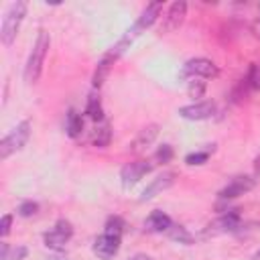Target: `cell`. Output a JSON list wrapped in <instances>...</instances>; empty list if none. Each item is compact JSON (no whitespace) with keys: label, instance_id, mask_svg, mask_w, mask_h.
<instances>
[{"label":"cell","instance_id":"cell-13","mask_svg":"<svg viewBox=\"0 0 260 260\" xmlns=\"http://www.w3.org/2000/svg\"><path fill=\"white\" fill-rule=\"evenodd\" d=\"M156 136H158V124H148V126H144L140 132L136 134V138L128 144V150L134 152V154L144 152V150L154 142Z\"/></svg>","mask_w":260,"mask_h":260},{"label":"cell","instance_id":"cell-27","mask_svg":"<svg viewBox=\"0 0 260 260\" xmlns=\"http://www.w3.org/2000/svg\"><path fill=\"white\" fill-rule=\"evenodd\" d=\"M26 254H28V250H26V246H22V244H18L16 248H10V254H8V260H24V258H26Z\"/></svg>","mask_w":260,"mask_h":260},{"label":"cell","instance_id":"cell-19","mask_svg":"<svg viewBox=\"0 0 260 260\" xmlns=\"http://www.w3.org/2000/svg\"><path fill=\"white\" fill-rule=\"evenodd\" d=\"M86 114L96 120V122H102L104 120V110H102V102H100V98H98L96 94H92L88 98V106H86Z\"/></svg>","mask_w":260,"mask_h":260},{"label":"cell","instance_id":"cell-5","mask_svg":"<svg viewBox=\"0 0 260 260\" xmlns=\"http://www.w3.org/2000/svg\"><path fill=\"white\" fill-rule=\"evenodd\" d=\"M72 236H74V226H72V222H68V220H57V224H55L53 230L45 234V246L51 248V250L61 252L65 246H68V242L72 240Z\"/></svg>","mask_w":260,"mask_h":260},{"label":"cell","instance_id":"cell-12","mask_svg":"<svg viewBox=\"0 0 260 260\" xmlns=\"http://www.w3.org/2000/svg\"><path fill=\"white\" fill-rule=\"evenodd\" d=\"M173 183H175V173L167 171V173L158 175L156 179H152V181L146 185V189H144L142 195H140V202H150V200H154L156 195H160L162 191H167L169 187H173Z\"/></svg>","mask_w":260,"mask_h":260},{"label":"cell","instance_id":"cell-34","mask_svg":"<svg viewBox=\"0 0 260 260\" xmlns=\"http://www.w3.org/2000/svg\"><path fill=\"white\" fill-rule=\"evenodd\" d=\"M254 260H260V250H258V252L254 254Z\"/></svg>","mask_w":260,"mask_h":260},{"label":"cell","instance_id":"cell-3","mask_svg":"<svg viewBox=\"0 0 260 260\" xmlns=\"http://www.w3.org/2000/svg\"><path fill=\"white\" fill-rule=\"evenodd\" d=\"M28 136H30V122L28 120H22L20 124H16L10 132L0 140V158L6 160L12 152L20 150L26 142H28Z\"/></svg>","mask_w":260,"mask_h":260},{"label":"cell","instance_id":"cell-21","mask_svg":"<svg viewBox=\"0 0 260 260\" xmlns=\"http://www.w3.org/2000/svg\"><path fill=\"white\" fill-rule=\"evenodd\" d=\"M173 240H177L179 244H191L193 242V238H191V234L185 230L183 226H177V224H173L171 228H169V232H167Z\"/></svg>","mask_w":260,"mask_h":260},{"label":"cell","instance_id":"cell-31","mask_svg":"<svg viewBox=\"0 0 260 260\" xmlns=\"http://www.w3.org/2000/svg\"><path fill=\"white\" fill-rule=\"evenodd\" d=\"M254 171H256V177H260V154H258L256 160H254Z\"/></svg>","mask_w":260,"mask_h":260},{"label":"cell","instance_id":"cell-4","mask_svg":"<svg viewBox=\"0 0 260 260\" xmlns=\"http://www.w3.org/2000/svg\"><path fill=\"white\" fill-rule=\"evenodd\" d=\"M220 72L216 68V63L210 61V59H204V57H195V59H189L185 61V65L179 72V78L181 80H206V78H216Z\"/></svg>","mask_w":260,"mask_h":260},{"label":"cell","instance_id":"cell-18","mask_svg":"<svg viewBox=\"0 0 260 260\" xmlns=\"http://www.w3.org/2000/svg\"><path fill=\"white\" fill-rule=\"evenodd\" d=\"M65 128H68V134L72 138L82 136V132H84V120H82V116L76 110L68 112V124H65Z\"/></svg>","mask_w":260,"mask_h":260},{"label":"cell","instance_id":"cell-9","mask_svg":"<svg viewBox=\"0 0 260 260\" xmlns=\"http://www.w3.org/2000/svg\"><path fill=\"white\" fill-rule=\"evenodd\" d=\"M120 250V238L118 236H110V234H102L94 240V254L102 260H110L118 254Z\"/></svg>","mask_w":260,"mask_h":260},{"label":"cell","instance_id":"cell-29","mask_svg":"<svg viewBox=\"0 0 260 260\" xmlns=\"http://www.w3.org/2000/svg\"><path fill=\"white\" fill-rule=\"evenodd\" d=\"M8 254H10V246L6 242H2V252H0V260H8Z\"/></svg>","mask_w":260,"mask_h":260},{"label":"cell","instance_id":"cell-7","mask_svg":"<svg viewBox=\"0 0 260 260\" xmlns=\"http://www.w3.org/2000/svg\"><path fill=\"white\" fill-rule=\"evenodd\" d=\"M160 12H162V2H160V0H154V2L146 4V8L140 12V16H138V20L134 22V26L130 28L124 37L132 41L136 35H140V30H144V28H148V26L154 24V20L160 16Z\"/></svg>","mask_w":260,"mask_h":260},{"label":"cell","instance_id":"cell-8","mask_svg":"<svg viewBox=\"0 0 260 260\" xmlns=\"http://www.w3.org/2000/svg\"><path fill=\"white\" fill-rule=\"evenodd\" d=\"M185 16H187V2H183V0H177V2H173V4L167 8L165 16H162L160 32H173V30H177V28L183 24Z\"/></svg>","mask_w":260,"mask_h":260},{"label":"cell","instance_id":"cell-23","mask_svg":"<svg viewBox=\"0 0 260 260\" xmlns=\"http://www.w3.org/2000/svg\"><path fill=\"white\" fill-rule=\"evenodd\" d=\"M39 212V206L35 204V202H22L20 206H18V216L20 218H32Z\"/></svg>","mask_w":260,"mask_h":260},{"label":"cell","instance_id":"cell-33","mask_svg":"<svg viewBox=\"0 0 260 260\" xmlns=\"http://www.w3.org/2000/svg\"><path fill=\"white\" fill-rule=\"evenodd\" d=\"M47 260H68V258H65V256H59V254H53V256H49Z\"/></svg>","mask_w":260,"mask_h":260},{"label":"cell","instance_id":"cell-16","mask_svg":"<svg viewBox=\"0 0 260 260\" xmlns=\"http://www.w3.org/2000/svg\"><path fill=\"white\" fill-rule=\"evenodd\" d=\"M112 140V128H110V122L108 120H102L100 124H96L94 132H92V142L94 146L98 148H106Z\"/></svg>","mask_w":260,"mask_h":260},{"label":"cell","instance_id":"cell-14","mask_svg":"<svg viewBox=\"0 0 260 260\" xmlns=\"http://www.w3.org/2000/svg\"><path fill=\"white\" fill-rule=\"evenodd\" d=\"M173 226V220L165 214V212H152L146 220H144V230L146 232H154V234H160V232H169V228Z\"/></svg>","mask_w":260,"mask_h":260},{"label":"cell","instance_id":"cell-15","mask_svg":"<svg viewBox=\"0 0 260 260\" xmlns=\"http://www.w3.org/2000/svg\"><path fill=\"white\" fill-rule=\"evenodd\" d=\"M240 226V214L238 212H226L222 218H218L208 232H234Z\"/></svg>","mask_w":260,"mask_h":260},{"label":"cell","instance_id":"cell-20","mask_svg":"<svg viewBox=\"0 0 260 260\" xmlns=\"http://www.w3.org/2000/svg\"><path fill=\"white\" fill-rule=\"evenodd\" d=\"M124 228H126V222H124L120 216H112V218H108V222H106V234L122 238Z\"/></svg>","mask_w":260,"mask_h":260},{"label":"cell","instance_id":"cell-1","mask_svg":"<svg viewBox=\"0 0 260 260\" xmlns=\"http://www.w3.org/2000/svg\"><path fill=\"white\" fill-rule=\"evenodd\" d=\"M49 47H51L49 32L41 30L35 47H32V51L28 55V61L24 65V82L26 84H37L39 82V78L43 74V65H45V59H47V53H49Z\"/></svg>","mask_w":260,"mask_h":260},{"label":"cell","instance_id":"cell-6","mask_svg":"<svg viewBox=\"0 0 260 260\" xmlns=\"http://www.w3.org/2000/svg\"><path fill=\"white\" fill-rule=\"evenodd\" d=\"M152 171V162L144 160V158H138V160H132V162H126L120 171V179H122V185L128 189L136 185L144 175H148Z\"/></svg>","mask_w":260,"mask_h":260},{"label":"cell","instance_id":"cell-24","mask_svg":"<svg viewBox=\"0 0 260 260\" xmlns=\"http://www.w3.org/2000/svg\"><path fill=\"white\" fill-rule=\"evenodd\" d=\"M154 156H156L158 162H162V165H165V162H171V158H173V146H171V144L158 146V150H156Z\"/></svg>","mask_w":260,"mask_h":260},{"label":"cell","instance_id":"cell-11","mask_svg":"<svg viewBox=\"0 0 260 260\" xmlns=\"http://www.w3.org/2000/svg\"><path fill=\"white\" fill-rule=\"evenodd\" d=\"M214 114H216V102H212V100L179 108V116L185 118V120H208Z\"/></svg>","mask_w":260,"mask_h":260},{"label":"cell","instance_id":"cell-26","mask_svg":"<svg viewBox=\"0 0 260 260\" xmlns=\"http://www.w3.org/2000/svg\"><path fill=\"white\" fill-rule=\"evenodd\" d=\"M10 226H12V216L10 214L2 216V220H0V236L6 238L10 234Z\"/></svg>","mask_w":260,"mask_h":260},{"label":"cell","instance_id":"cell-22","mask_svg":"<svg viewBox=\"0 0 260 260\" xmlns=\"http://www.w3.org/2000/svg\"><path fill=\"white\" fill-rule=\"evenodd\" d=\"M206 90H208V84L204 80H200V78H195V80L189 82L187 94H189V98H204Z\"/></svg>","mask_w":260,"mask_h":260},{"label":"cell","instance_id":"cell-30","mask_svg":"<svg viewBox=\"0 0 260 260\" xmlns=\"http://www.w3.org/2000/svg\"><path fill=\"white\" fill-rule=\"evenodd\" d=\"M128 260H152V258H150L148 254H142V252H140V254H134V256H130Z\"/></svg>","mask_w":260,"mask_h":260},{"label":"cell","instance_id":"cell-25","mask_svg":"<svg viewBox=\"0 0 260 260\" xmlns=\"http://www.w3.org/2000/svg\"><path fill=\"white\" fill-rule=\"evenodd\" d=\"M208 158H210V152H208V150H206V152H191V154L185 156V162H187V165H204Z\"/></svg>","mask_w":260,"mask_h":260},{"label":"cell","instance_id":"cell-28","mask_svg":"<svg viewBox=\"0 0 260 260\" xmlns=\"http://www.w3.org/2000/svg\"><path fill=\"white\" fill-rule=\"evenodd\" d=\"M248 82L254 86V88H258L260 90V72H258V68H252V72H250V78H248Z\"/></svg>","mask_w":260,"mask_h":260},{"label":"cell","instance_id":"cell-10","mask_svg":"<svg viewBox=\"0 0 260 260\" xmlns=\"http://www.w3.org/2000/svg\"><path fill=\"white\" fill-rule=\"evenodd\" d=\"M250 189H254V179L248 175H238L234 177L230 183H228L222 191H220V200H234L240 198V195L248 193Z\"/></svg>","mask_w":260,"mask_h":260},{"label":"cell","instance_id":"cell-2","mask_svg":"<svg viewBox=\"0 0 260 260\" xmlns=\"http://www.w3.org/2000/svg\"><path fill=\"white\" fill-rule=\"evenodd\" d=\"M26 8H28V4L24 0H16V2H12L10 8L6 10L4 18H2V26H0V41H2V45L10 47L12 41L16 39L18 28L26 16Z\"/></svg>","mask_w":260,"mask_h":260},{"label":"cell","instance_id":"cell-32","mask_svg":"<svg viewBox=\"0 0 260 260\" xmlns=\"http://www.w3.org/2000/svg\"><path fill=\"white\" fill-rule=\"evenodd\" d=\"M254 35H256V37H260V18L254 22Z\"/></svg>","mask_w":260,"mask_h":260},{"label":"cell","instance_id":"cell-17","mask_svg":"<svg viewBox=\"0 0 260 260\" xmlns=\"http://www.w3.org/2000/svg\"><path fill=\"white\" fill-rule=\"evenodd\" d=\"M112 65H114V59H112V57H108V55H104V57H102V61L98 63V68H96V72H94V78H92L94 88H102V86H104L106 78L110 76Z\"/></svg>","mask_w":260,"mask_h":260}]
</instances>
